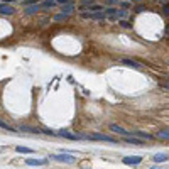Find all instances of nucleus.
<instances>
[{
  "label": "nucleus",
  "mask_w": 169,
  "mask_h": 169,
  "mask_svg": "<svg viewBox=\"0 0 169 169\" xmlns=\"http://www.w3.org/2000/svg\"><path fill=\"white\" fill-rule=\"evenodd\" d=\"M81 17L83 19H92V20H105L108 19V14L105 10L102 12H81Z\"/></svg>",
  "instance_id": "nucleus-1"
},
{
  "label": "nucleus",
  "mask_w": 169,
  "mask_h": 169,
  "mask_svg": "<svg viewBox=\"0 0 169 169\" xmlns=\"http://www.w3.org/2000/svg\"><path fill=\"white\" fill-rule=\"evenodd\" d=\"M52 161H57V162H66V164H73L76 161L75 156L71 154H66V152H61V154H56V156H51Z\"/></svg>",
  "instance_id": "nucleus-2"
},
{
  "label": "nucleus",
  "mask_w": 169,
  "mask_h": 169,
  "mask_svg": "<svg viewBox=\"0 0 169 169\" xmlns=\"http://www.w3.org/2000/svg\"><path fill=\"white\" fill-rule=\"evenodd\" d=\"M0 14H2V15H14L15 14L14 5L5 3V2H0Z\"/></svg>",
  "instance_id": "nucleus-3"
},
{
  "label": "nucleus",
  "mask_w": 169,
  "mask_h": 169,
  "mask_svg": "<svg viewBox=\"0 0 169 169\" xmlns=\"http://www.w3.org/2000/svg\"><path fill=\"white\" fill-rule=\"evenodd\" d=\"M123 164H127V166H137V164L142 162V157L141 156H127V157H123Z\"/></svg>",
  "instance_id": "nucleus-4"
},
{
  "label": "nucleus",
  "mask_w": 169,
  "mask_h": 169,
  "mask_svg": "<svg viewBox=\"0 0 169 169\" xmlns=\"http://www.w3.org/2000/svg\"><path fill=\"white\" fill-rule=\"evenodd\" d=\"M110 130H112V132H115V134H118V135H123V137H129V135H132V132L125 130L123 127L117 125V123H112V125H110Z\"/></svg>",
  "instance_id": "nucleus-5"
},
{
  "label": "nucleus",
  "mask_w": 169,
  "mask_h": 169,
  "mask_svg": "<svg viewBox=\"0 0 169 169\" xmlns=\"http://www.w3.org/2000/svg\"><path fill=\"white\" fill-rule=\"evenodd\" d=\"M57 135H61V137H66V139H69V141H80V134H71V132H68V130H59L57 132Z\"/></svg>",
  "instance_id": "nucleus-6"
},
{
  "label": "nucleus",
  "mask_w": 169,
  "mask_h": 169,
  "mask_svg": "<svg viewBox=\"0 0 169 169\" xmlns=\"http://www.w3.org/2000/svg\"><path fill=\"white\" fill-rule=\"evenodd\" d=\"M42 9V7L39 5V3H34V5H29L26 7V10H24V14L26 15H34V14H37V12Z\"/></svg>",
  "instance_id": "nucleus-7"
},
{
  "label": "nucleus",
  "mask_w": 169,
  "mask_h": 169,
  "mask_svg": "<svg viewBox=\"0 0 169 169\" xmlns=\"http://www.w3.org/2000/svg\"><path fill=\"white\" fill-rule=\"evenodd\" d=\"M27 166H46L47 159H26Z\"/></svg>",
  "instance_id": "nucleus-8"
},
{
  "label": "nucleus",
  "mask_w": 169,
  "mask_h": 169,
  "mask_svg": "<svg viewBox=\"0 0 169 169\" xmlns=\"http://www.w3.org/2000/svg\"><path fill=\"white\" fill-rule=\"evenodd\" d=\"M132 135H134V137H139V139H144V141H152V139H156V135L146 134V132H141V130L132 132Z\"/></svg>",
  "instance_id": "nucleus-9"
},
{
  "label": "nucleus",
  "mask_w": 169,
  "mask_h": 169,
  "mask_svg": "<svg viewBox=\"0 0 169 169\" xmlns=\"http://www.w3.org/2000/svg\"><path fill=\"white\" fill-rule=\"evenodd\" d=\"M61 12H63V14L71 15L73 12H75V3H73V2H69V3H64V5H61Z\"/></svg>",
  "instance_id": "nucleus-10"
},
{
  "label": "nucleus",
  "mask_w": 169,
  "mask_h": 169,
  "mask_svg": "<svg viewBox=\"0 0 169 169\" xmlns=\"http://www.w3.org/2000/svg\"><path fill=\"white\" fill-rule=\"evenodd\" d=\"M125 142L134 144V146H142L146 141H144V139H139V137H134V135H129V137H125Z\"/></svg>",
  "instance_id": "nucleus-11"
},
{
  "label": "nucleus",
  "mask_w": 169,
  "mask_h": 169,
  "mask_svg": "<svg viewBox=\"0 0 169 169\" xmlns=\"http://www.w3.org/2000/svg\"><path fill=\"white\" fill-rule=\"evenodd\" d=\"M156 139H159V141H169V129L159 130L157 134H156Z\"/></svg>",
  "instance_id": "nucleus-12"
},
{
  "label": "nucleus",
  "mask_w": 169,
  "mask_h": 169,
  "mask_svg": "<svg viewBox=\"0 0 169 169\" xmlns=\"http://www.w3.org/2000/svg\"><path fill=\"white\" fill-rule=\"evenodd\" d=\"M19 130H22V132H32V134H44V130L34 129V127H29V125H20Z\"/></svg>",
  "instance_id": "nucleus-13"
},
{
  "label": "nucleus",
  "mask_w": 169,
  "mask_h": 169,
  "mask_svg": "<svg viewBox=\"0 0 169 169\" xmlns=\"http://www.w3.org/2000/svg\"><path fill=\"white\" fill-rule=\"evenodd\" d=\"M122 64H125V66H130V68H135V69H141L142 66L137 63V61H134V59H122L120 61Z\"/></svg>",
  "instance_id": "nucleus-14"
},
{
  "label": "nucleus",
  "mask_w": 169,
  "mask_h": 169,
  "mask_svg": "<svg viewBox=\"0 0 169 169\" xmlns=\"http://www.w3.org/2000/svg\"><path fill=\"white\" fill-rule=\"evenodd\" d=\"M56 5H57L56 0H44V2L41 3V7H42V9H54Z\"/></svg>",
  "instance_id": "nucleus-15"
},
{
  "label": "nucleus",
  "mask_w": 169,
  "mask_h": 169,
  "mask_svg": "<svg viewBox=\"0 0 169 169\" xmlns=\"http://www.w3.org/2000/svg\"><path fill=\"white\" fill-rule=\"evenodd\" d=\"M127 15H129V10H127V9H123V7H122V9H118V10H117L115 17H117V20H120V19H125Z\"/></svg>",
  "instance_id": "nucleus-16"
},
{
  "label": "nucleus",
  "mask_w": 169,
  "mask_h": 169,
  "mask_svg": "<svg viewBox=\"0 0 169 169\" xmlns=\"http://www.w3.org/2000/svg\"><path fill=\"white\" fill-rule=\"evenodd\" d=\"M15 151L20 152V154H34V151L29 149V147H22V146H17L15 147Z\"/></svg>",
  "instance_id": "nucleus-17"
},
{
  "label": "nucleus",
  "mask_w": 169,
  "mask_h": 169,
  "mask_svg": "<svg viewBox=\"0 0 169 169\" xmlns=\"http://www.w3.org/2000/svg\"><path fill=\"white\" fill-rule=\"evenodd\" d=\"M152 161H154V162H166L167 156L166 154H156L154 157H152Z\"/></svg>",
  "instance_id": "nucleus-18"
},
{
  "label": "nucleus",
  "mask_w": 169,
  "mask_h": 169,
  "mask_svg": "<svg viewBox=\"0 0 169 169\" xmlns=\"http://www.w3.org/2000/svg\"><path fill=\"white\" fill-rule=\"evenodd\" d=\"M68 19H69V15H68V14H63V12H61V14H57V15H54V20H56V22H66Z\"/></svg>",
  "instance_id": "nucleus-19"
},
{
  "label": "nucleus",
  "mask_w": 169,
  "mask_h": 169,
  "mask_svg": "<svg viewBox=\"0 0 169 169\" xmlns=\"http://www.w3.org/2000/svg\"><path fill=\"white\" fill-rule=\"evenodd\" d=\"M0 129H3V130H9V132H14V134H15V129H14V127H10L9 123H5L3 120H0Z\"/></svg>",
  "instance_id": "nucleus-20"
},
{
  "label": "nucleus",
  "mask_w": 169,
  "mask_h": 169,
  "mask_svg": "<svg viewBox=\"0 0 169 169\" xmlns=\"http://www.w3.org/2000/svg\"><path fill=\"white\" fill-rule=\"evenodd\" d=\"M118 26L123 27V29H130V27H132V24L129 22V20H125V19H120V20H118Z\"/></svg>",
  "instance_id": "nucleus-21"
},
{
  "label": "nucleus",
  "mask_w": 169,
  "mask_h": 169,
  "mask_svg": "<svg viewBox=\"0 0 169 169\" xmlns=\"http://www.w3.org/2000/svg\"><path fill=\"white\" fill-rule=\"evenodd\" d=\"M117 10L118 9H115V7H105V12L108 15H115V14H117Z\"/></svg>",
  "instance_id": "nucleus-22"
},
{
  "label": "nucleus",
  "mask_w": 169,
  "mask_h": 169,
  "mask_svg": "<svg viewBox=\"0 0 169 169\" xmlns=\"http://www.w3.org/2000/svg\"><path fill=\"white\" fill-rule=\"evenodd\" d=\"M34 3H37V0H24L22 5L24 7H29V5H34Z\"/></svg>",
  "instance_id": "nucleus-23"
},
{
  "label": "nucleus",
  "mask_w": 169,
  "mask_h": 169,
  "mask_svg": "<svg viewBox=\"0 0 169 169\" xmlns=\"http://www.w3.org/2000/svg\"><path fill=\"white\" fill-rule=\"evenodd\" d=\"M92 3H95V0H81V5L83 7H88V5H92Z\"/></svg>",
  "instance_id": "nucleus-24"
},
{
  "label": "nucleus",
  "mask_w": 169,
  "mask_h": 169,
  "mask_svg": "<svg viewBox=\"0 0 169 169\" xmlns=\"http://www.w3.org/2000/svg\"><path fill=\"white\" fill-rule=\"evenodd\" d=\"M144 10H146V7H144V5H137V7H135V14H141V12H144Z\"/></svg>",
  "instance_id": "nucleus-25"
},
{
  "label": "nucleus",
  "mask_w": 169,
  "mask_h": 169,
  "mask_svg": "<svg viewBox=\"0 0 169 169\" xmlns=\"http://www.w3.org/2000/svg\"><path fill=\"white\" fill-rule=\"evenodd\" d=\"M44 134H46V135H57V132H54V130H49V129H46V130H44Z\"/></svg>",
  "instance_id": "nucleus-26"
},
{
  "label": "nucleus",
  "mask_w": 169,
  "mask_h": 169,
  "mask_svg": "<svg viewBox=\"0 0 169 169\" xmlns=\"http://www.w3.org/2000/svg\"><path fill=\"white\" fill-rule=\"evenodd\" d=\"M164 14L169 15V3H166V5H164Z\"/></svg>",
  "instance_id": "nucleus-27"
},
{
  "label": "nucleus",
  "mask_w": 169,
  "mask_h": 169,
  "mask_svg": "<svg viewBox=\"0 0 169 169\" xmlns=\"http://www.w3.org/2000/svg\"><path fill=\"white\" fill-rule=\"evenodd\" d=\"M120 5L123 7V9H129V7H130V3H129V2H122Z\"/></svg>",
  "instance_id": "nucleus-28"
},
{
  "label": "nucleus",
  "mask_w": 169,
  "mask_h": 169,
  "mask_svg": "<svg viewBox=\"0 0 169 169\" xmlns=\"http://www.w3.org/2000/svg\"><path fill=\"white\" fill-rule=\"evenodd\" d=\"M57 3H61V5H64V3H69V0H56Z\"/></svg>",
  "instance_id": "nucleus-29"
},
{
  "label": "nucleus",
  "mask_w": 169,
  "mask_h": 169,
  "mask_svg": "<svg viewBox=\"0 0 169 169\" xmlns=\"http://www.w3.org/2000/svg\"><path fill=\"white\" fill-rule=\"evenodd\" d=\"M162 86H164V88H166V90H169V83H164Z\"/></svg>",
  "instance_id": "nucleus-30"
},
{
  "label": "nucleus",
  "mask_w": 169,
  "mask_h": 169,
  "mask_svg": "<svg viewBox=\"0 0 169 169\" xmlns=\"http://www.w3.org/2000/svg\"><path fill=\"white\" fill-rule=\"evenodd\" d=\"M132 2H137L139 3V2H142V0H132Z\"/></svg>",
  "instance_id": "nucleus-31"
},
{
  "label": "nucleus",
  "mask_w": 169,
  "mask_h": 169,
  "mask_svg": "<svg viewBox=\"0 0 169 169\" xmlns=\"http://www.w3.org/2000/svg\"><path fill=\"white\" fill-rule=\"evenodd\" d=\"M151 169H161V167H156V166H154V167H151Z\"/></svg>",
  "instance_id": "nucleus-32"
}]
</instances>
